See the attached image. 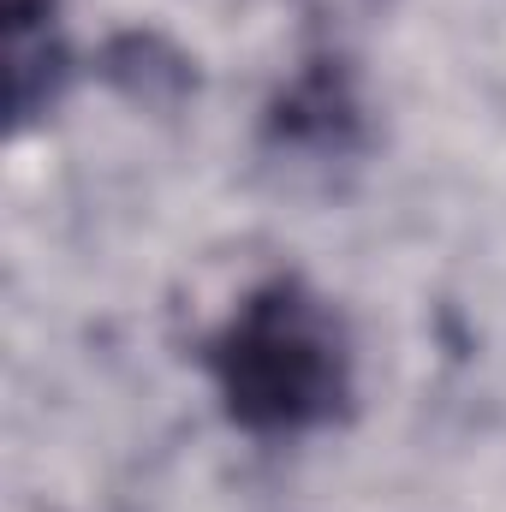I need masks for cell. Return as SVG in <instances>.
Returning a JSON list of instances; mask_svg holds the SVG:
<instances>
[{"instance_id": "6da1fadb", "label": "cell", "mask_w": 506, "mask_h": 512, "mask_svg": "<svg viewBox=\"0 0 506 512\" xmlns=\"http://www.w3.org/2000/svg\"><path fill=\"white\" fill-rule=\"evenodd\" d=\"M203 358L227 417L251 435H304L352 411V340L292 274L256 286Z\"/></svg>"}, {"instance_id": "7a4b0ae2", "label": "cell", "mask_w": 506, "mask_h": 512, "mask_svg": "<svg viewBox=\"0 0 506 512\" xmlns=\"http://www.w3.org/2000/svg\"><path fill=\"white\" fill-rule=\"evenodd\" d=\"M66 84V42L54 24V0H6V108L12 131L54 108Z\"/></svg>"}, {"instance_id": "3957f363", "label": "cell", "mask_w": 506, "mask_h": 512, "mask_svg": "<svg viewBox=\"0 0 506 512\" xmlns=\"http://www.w3.org/2000/svg\"><path fill=\"white\" fill-rule=\"evenodd\" d=\"M274 137L316 155H346L358 143V96L340 60H316L274 108Z\"/></svg>"}, {"instance_id": "277c9868", "label": "cell", "mask_w": 506, "mask_h": 512, "mask_svg": "<svg viewBox=\"0 0 506 512\" xmlns=\"http://www.w3.org/2000/svg\"><path fill=\"white\" fill-rule=\"evenodd\" d=\"M310 24H328V30H358V24H376L393 0H292Z\"/></svg>"}]
</instances>
